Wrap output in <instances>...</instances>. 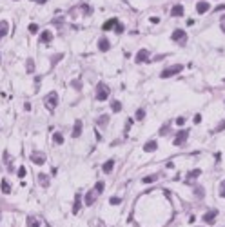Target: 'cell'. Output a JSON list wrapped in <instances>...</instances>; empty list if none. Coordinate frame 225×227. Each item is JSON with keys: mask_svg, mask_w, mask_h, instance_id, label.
Returning a JSON list of instances; mask_svg holds the SVG:
<instances>
[{"mask_svg": "<svg viewBox=\"0 0 225 227\" xmlns=\"http://www.w3.org/2000/svg\"><path fill=\"white\" fill-rule=\"evenodd\" d=\"M56 105H58V93H54V91L47 93V96H45V107L49 111H54Z\"/></svg>", "mask_w": 225, "mask_h": 227, "instance_id": "obj_1", "label": "cell"}, {"mask_svg": "<svg viewBox=\"0 0 225 227\" xmlns=\"http://www.w3.org/2000/svg\"><path fill=\"white\" fill-rule=\"evenodd\" d=\"M171 40L176 42V44H180V46H183L185 42H187V33L183 31V29H174L171 35Z\"/></svg>", "mask_w": 225, "mask_h": 227, "instance_id": "obj_2", "label": "cell"}, {"mask_svg": "<svg viewBox=\"0 0 225 227\" xmlns=\"http://www.w3.org/2000/svg\"><path fill=\"white\" fill-rule=\"evenodd\" d=\"M183 69L182 64H176V65H172V67H167V69H163V71L160 73L162 78H169V76H174V75H178V73Z\"/></svg>", "mask_w": 225, "mask_h": 227, "instance_id": "obj_3", "label": "cell"}, {"mask_svg": "<svg viewBox=\"0 0 225 227\" xmlns=\"http://www.w3.org/2000/svg\"><path fill=\"white\" fill-rule=\"evenodd\" d=\"M107 96H109V87L105 85V84L100 82V84L96 85V98L100 100V102H104Z\"/></svg>", "mask_w": 225, "mask_h": 227, "instance_id": "obj_4", "label": "cell"}, {"mask_svg": "<svg viewBox=\"0 0 225 227\" xmlns=\"http://www.w3.org/2000/svg\"><path fill=\"white\" fill-rule=\"evenodd\" d=\"M31 162L36 165H44L45 164V155L44 153H38V151H33L31 153Z\"/></svg>", "mask_w": 225, "mask_h": 227, "instance_id": "obj_5", "label": "cell"}, {"mask_svg": "<svg viewBox=\"0 0 225 227\" xmlns=\"http://www.w3.org/2000/svg\"><path fill=\"white\" fill-rule=\"evenodd\" d=\"M187 136H189V131H187V129H182L180 133L174 136V145H183L185 140H187Z\"/></svg>", "mask_w": 225, "mask_h": 227, "instance_id": "obj_6", "label": "cell"}, {"mask_svg": "<svg viewBox=\"0 0 225 227\" xmlns=\"http://www.w3.org/2000/svg\"><path fill=\"white\" fill-rule=\"evenodd\" d=\"M98 49H100V51H109V49H111V42L107 40V38H104V36H102V38H100V40H98Z\"/></svg>", "mask_w": 225, "mask_h": 227, "instance_id": "obj_7", "label": "cell"}, {"mask_svg": "<svg viewBox=\"0 0 225 227\" xmlns=\"http://www.w3.org/2000/svg\"><path fill=\"white\" fill-rule=\"evenodd\" d=\"M216 216H218V211H209V213L204 215V222L205 224H214Z\"/></svg>", "mask_w": 225, "mask_h": 227, "instance_id": "obj_8", "label": "cell"}, {"mask_svg": "<svg viewBox=\"0 0 225 227\" xmlns=\"http://www.w3.org/2000/svg\"><path fill=\"white\" fill-rule=\"evenodd\" d=\"M202 175V169H194V171H191L189 175H187V178H185V184H189V186H193V180L196 178V176Z\"/></svg>", "mask_w": 225, "mask_h": 227, "instance_id": "obj_9", "label": "cell"}, {"mask_svg": "<svg viewBox=\"0 0 225 227\" xmlns=\"http://www.w3.org/2000/svg\"><path fill=\"white\" fill-rule=\"evenodd\" d=\"M209 9H211L209 2H204V0H202V2H198V4H196V11H198L200 15H204V13H207Z\"/></svg>", "mask_w": 225, "mask_h": 227, "instance_id": "obj_10", "label": "cell"}, {"mask_svg": "<svg viewBox=\"0 0 225 227\" xmlns=\"http://www.w3.org/2000/svg\"><path fill=\"white\" fill-rule=\"evenodd\" d=\"M156 149H158V142H156V140H149L147 144L143 145V151H145V153H152V151H156Z\"/></svg>", "mask_w": 225, "mask_h": 227, "instance_id": "obj_11", "label": "cell"}, {"mask_svg": "<svg viewBox=\"0 0 225 227\" xmlns=\"http://www.w3.org/2000/svg\"><path fill=\"white\" fill-rule=\"evenodd\" d=\"M136 64H142V62H147L149 60V53L145 51V49H142V51H138V55H136Z\"/></svg>", "mask_w": 225, "mask_h": 227, "instance_id": "obj_12", "label": "cell"}, {"mask_svg": "<svg viewBox=\"0 0 225 227\" xmlns=\"http://www.w3.org/2000/svg\"><path fill=\"white\" fill-rule=\"evenodd\" d=\"M95 200H96V191L93 189V191H89V193L86 195V205H93Z\"/></svg>", "mask_w": 225, "mask_h": 227, "instance_id": "obj_13", "label": "cell"}, {"mask_svg": "<svg viewBox=\"0 0 225 227\" xmlns=\"http://www.w3.org/2000/svg\"><path fill=\"white\" fill-rule=\"evenodd\" d=\"M80 134H82V122H80V120H76L75 127H73V134H71V136H73V138H78Z\"/></svg>", "mask_w": 225, "mask_h": 227, "instance_id": "obj_14", "label": "cell"}, {"mask_svg": "<svg viewBox=\"0 0 225 227\" xmlns=\"http://www.w3.org/2000/svg\"><path fill=\"white\" fill-rule=\"evenodd\" d=\"M7 31H9V24L6 20H0V38H4L7 35Z\"/></svg>", "mask_w": 225, "mask_h": 227, "instance_id": "obj_15", "label": "cell"}, {"mask_svg": "<svg viewBox=\"0 0 225 227\" xmlns=\"http://www.w3.org/2000/svg\"><path fill=\"white\" fill-rule=\"evenodd\" d=\"M116 24H118V18H109V20H105V24H104L102 27H104V31H109V29H113Z\"/></svg>", "mask_w": 225, "mask_h": 227, "instance_id": "obj_16", "label": "cell"}, {"mask_svg": "<svg viewBox=\"0 0 225 227\" xmlns=\"http://www.w3.org/2000/svg\"><path fill=\"white\" fill-rule=\"evenodd\" d=\"M80 205H82V196L76 195V196H75V205H73V215H78V211H80Z\"/></svg>", "mask_w": 225, "mask_h": 227, "instance_id": "obj_17", "label": "cell"}, {"mask_svg": "<svg viewBox=\"0 0 225 227\" xmlns=\"http://www.w3.org/2000/svg\"><path fill=\"white\" fill-rule=\"evenodd\" d=\"M113 169H115V160H107L105 164L102 165V171H104V173H111Z\"/></svg>", "mask_w": 225, "mask_h": 227, "instance_id": "obj_18", "label": "cell"}, {"mask_svg": "<svg viewBox=\"0 0 225 227\" xmlns=\"http://www.w3.org/2000/svg\"><path fill=\"white\" fill-rule=\"evenodd\" d=\"M171 15H172V17H182V15H183V6L176 4V6L171 9Z\"/></svg>", "mask_w": 225, "mask_h": 227, "instance_id": "obj_19", "label": "cell"}, {"mask_svg": "<svg viewBox=\"0 0 225 227\" xmlns=\"http://www.w3.org/2000/svg\"><path fill=\"white\" fill-rule=\"evenodd\" d=\"M38 184H40L42 187H47V186H49V176L44 175V173H40V175H38Z\"/></svg>", "mask_w": 225, "mask_h": 227, "instance_id": "obj_20", "label": "cell"}, {"mask_svg": "<svg viewBox=\"0 0 225 227\" xmlns=\"http://www.w3.org/2000/svg\"><path fill=\"white\" fill-rule=\"evenodd\" d=\"M0 189H2V193H4V195H9V193H11L9 182H7V180H2V186H0Z\"/></svg>", "mask_w": 225, "mask_h": 227, "instance_id": "obj_21", "label": "cell"}, {"mask_svg": "<svg viewBox=\"0 0 225 227\" xmlns=\"http://www.w3.org/2000/svg\"><path fill=\"white\" fill-rule=\"evenodd\" d=\"M51 38H53L51 31H42L40 33V42H51Z\"/></svg>", "mask_w": 225, "mask_h": 227, "instance_id": "obj_22", "label": "cell"}, {"mask_svg": "<svg viewBox=\"0 0 225 227\" xmlns=\"http://www.w3.org/2000/svg\"><path fill=\"white\" fill-rule=\"evenodd\" d=\"M27 227H40V222L35 216H27Z\"/></svg>", "mask_w": 225, "mask_h": 227, "instance_id": "obj_23", "label": "cell"}, {"mask_svg": "<svg viewBox=\"0 0 225 227\" xmlns=\"http://www.w3.org/2000/svg\"><path fill=\"white\" fill-rule=\"evenodd\" d=\"M111 109H113V113H120L122 111V104L118 102V100H113L111 102Z\"/></svg>", "mask_w": 225, "mask_h": 227, "instance_id": "obj_24", "label": "cell"}, {"mask_svg": "<svg viewBox=\"0 0 225 227\" xmlns=\"http://www.w3.org/2000/svg\"><path fill=\"white\" fill-rule=\"evenodd\" d=\"M53 142L54 144H58V145L64 144V136H62V133H54L53 134Z\"/></svg>", "mask_w": 225, "mask_h": 227, "instance_id": "obj_25", "label": "cell"}, {"mask_svg": "<svg viewBox=\"0 0 225 227\" xmlns=\"http://www.w3.org/2000/svg\"><path fill=\"white\" fill-rule=\"evenodd\" d=\"M104 182H96V186H95V191H96V195H102L104 193Z\"/></svg>", "mask_w": 225, "mask_h": 227, "instance_id": "obj_26", "label": "cell"}, {"mask_svg": "<svg viewBox=\"0 0 225 227\" xmlns=\"http://www.w3.org/2000/svg\"><path fill=\"white\" fill-rule=\"evenodd\" d=\"M194 195L200 196V198H204V196H205V189H204V187H194Z\"/></svg>", "mask_w": 225, "mask_h": 227, "instance_id": "obj_27", "label": "cell"}, {"mask_svg": "<svg viewBox=\"0 0 225 227\" xmlns=\"http://www.w3.org/2000/svg\"><path fill=\"white\" fill-rule=\"evenodd\" d=\"M107 120H109V116H107V114H104V116H100V118L96 120V124L98 125H105V124H107Z\"/></svg>", "mask_w": 225, "mask_h": 227, "instance_id": "obj_28", "label": "cell"}, {"mask_svg": "<svg viewBox=\"0 0 225 227\" xmlns=\"http://www.w3.org/2000/svg\"><path fill=\"white\" fill-rule=\"evenodd\" d=\"M156 178H158V175H151V176H145L142 182H143V184H151V182H154Z\"/></svg>", "mask_w": 225, "mask_h": 227, "instance_id": "obj_29", "label": "cell"}, {"mask_svg": "<svg viewBox=\"0 0 225 227\" xmlns=\"http://www.w3.org/2000/svg\"><path fill=\"white\" fill-rule=\"evenodd\" d=\"M109 204H111V205H120L122 200H120L118 196H113V198H109Z\"/></svg>", "mask_w": 225, "mask_h": 227, "instance_id": "obj_30", "label": "cell"}, {"mask_svg": "<svg viewBox=\"0 0 225 227\" xmlns=\"http://www.w3.org/2000/svg\"><path fill=\"white\" fill-rule=\"evenodd\" d=\"M33 71H35V62H33V58H27V73Z\"/></svg>", "mask_w": 225, "mask_h": 227, "instance_id": "obj_31", "label": "cell"}, {"mask_svg": "<svg viewBox=\"0 0 225 227\" xmlns=\"http://www.w3.org/2000/svg\"><path fill=\"white\" fill-rule=\"evenodd\" d=\"M143 118H145V111L143 109H138L136 111V120H143Z\"/></svg>", "mask_w": 225, "mask_h": 227, "instance_id": "obj_32", "label": "cell"}, {"mask_svg": "<svg viewBox=\"0 0 225 227\" xmlns=\"http://www.w3.org/2000/svg\"><path fill=\"white\" fill-rule=\"evenodd\" d=\"M223 129H225V120H222V122H220V125L216 127L213 133H220V131H223Z\"/></svg>", "mask_w": 225, "mask_h": 227, "instance_id": "obj_33", "label": "cell"}, {"mask_svg": "<svg viewBox=\"0 0 225 227\" xmlns=\"http://www.w3.org/2000/svg\"><path fill=\"white\" fill-rule=\"evenodd\" d=\"M220 196H222V198L225 200V180L222 182V184H220Z\"/></svg>", "mask_w": 225, "mask_h": 227, "instance_id": "obj_34", "label": "cell"}, {"mask_svg": "<svg viewBox=\"0 0 225 227\" xmlns=\"http://www.w3.org/2000/svg\"><path fill=\"white\" fill-rule=\"evenodd\" d=\"M115 29H116V33H124V29H125V27H124V24H120V22H118L116 26H115Z\"/></svg>", "mask_w": 225, "mask_h": 227, "instance_id": "obj_35", "label": "cell"}, {"mask_svg": "<svg viewBox=\"0 0 225 227\" xmlns=\"http://www.w3.org/2000/svg\"><path fill=\"white\" fill-rule=\"evenodd\" d=\"M169 127H171V125H169V124H165V125H163V127L160 129V134H167V131H169Z\"/></svg>", "mask_w": 225, "mask_h": 227, "instance_id": "obj_36", "label": "cell"}, {"mask_svg": "<svg viewBox=\"0 0 225 227\" xmlns=\"http://www.w3.org/2000/svg\"><path fill=\"white\" fill-rule=\"evenodd\" d=\"M176 124L183 125V124H185V116H178V118H176Z\"/></svg>", "mask_w": 225, "mask_h": 227, "instance_id": "obj_37", "label": "cell"}, {"mask_svg": "<svg viewBox=\"0 0 225 227\" xmlns=\"http://www.w3.org/2000/svg\"><path fill=\"white\" fill-rule=\"evenodd\" d=\"M38 31V26H36V24H31V26H29V33H36Z\"/></svg>", "mask_w": 225, "mask_h": 227, "instance_id": "obj_38", "label": "cell"}, {"mask_svg": "<svg viewBox=\"0 0 225 227\" xmlns=\"http://www.w3.org/2000/svg\"><path fill=\"white\" fill-rule=\"evenodd\" d=\"M18 176H20V178L26 176V167H18Z\"/></svg>", "mask_w": 225, "mask_h": 227, "instance_id": "obj_39", "label": "cell"}, {"mask_svg": "<svg viewBox=\"0 0 225 227\" xmlns=\"http://www.w3.org/2000/svg\"><path fill=\"white\" fill-rule=\"evenodd\" d=\"M200 122H202V114H196L194 116V124H200Z\"/></svg>", "mask_w": 225, "mask_h": 227, "instance_id": "obj_40", "label": "cell"}, {"mask_svg": "<svg viewBox=\"0 0 225 227\" xmlns=\"http://www.w3.org/2000/svg\"><path fill=\"white\" fill-rule=\"evenodd\" d=\"M220 22H222V31L225 33V15L222 17V20H220Z\"/></svg>", "mask_w": 225, "mask_h": 227, "instance_id": "obj_41", "label": "cell"}, {"mask_svg": "<svg viewBox=\"0 0 225 227\" xmlns=\"http://www.w3.org/2000/svg\"><path fill=\"white\" fill-rule=\"evenodd\" d=\"M131 124H133V118H129L127 122H125V129L129 131V127H131Z\"/></svg>", "mask_w": 225, "mask_h": 227, "instance_id": "obj_42", "label": "cell"}, {"mask_svg": "<svg viewBox=\"0 0 225 227\" xmlns=\"http://www.w3.org/2000/svg\"><path fill=\"white\" fill-rule=\"evenodd\" d=\"M225 9V6L222 4V6H218V7H214V11H223Z\"/></svg>", "mask_w": 225, "mask_h": 227, "instance_id": "obj_43", "label": "cell"}, {"mask_svg": "<svg viewBox=\"0 0 225 227\" xmlns=\"http://www.w3.org/2000/svg\"><path fill=\"white\" fill-rule=\"evenodd\" d=\"M151 22H152V24H158V22H160V18H156V17H152V18H151Z\"/></svg>", "mask_w": 225, "mask_h": 227, "instance_id": "obj_44", "label": "cell"}, {"mask_svg": "<svg viewBox=\"0 0 225 227\" xmlns=\"http://www.w3.org/2000/svg\"><path fill=\"white\" fill-rule=\"evenodd\" d=\"M35 2H40V4H45V2H47V0H35Z\"/></svg>", "mask_w": 225, "mask_h": 227, "instance_id": "obj_45", "label": "cell"}, {"mask_svg": "<svg viewBox=\"0 0 225 227\" xmlns=\"http://www.w3.org/2000/svg\"><path fill=\"white\" fill-rule=\"evenodd\" d=\"M223 82H225V78H223Z\"/></svg>", "mask_w": 225, "mask_h": 227, "instance_id": "obj_46", "label": "cell"}]
</instances>
